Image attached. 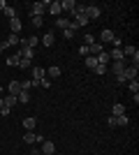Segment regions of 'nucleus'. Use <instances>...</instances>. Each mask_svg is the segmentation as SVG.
I'll return each instance as SVG.
<instances>
[{
	"instance_id": "1",
	"label": "nucleus",
	"mask_w": 139,
	"mask_h": 155,
	"mask_svg": "<svg viewBox=\"0 0 139 155\" xmlns=\"http://www.w3.org/2000/svg\"><path fill=\"white\" fill-rule=\"evenodd\" d=\"M51 5L49 0H42V2H33L30 5V16H44V9Z\"/></svg>"
},
{
	"instance_id": "2",
	"label": "nucleus",
	"mask_w": 139,
	"mask_h": 155,
	"mask_svg": "<svg viewBox=\"0 0 139 155\" xmlns=\"http://www.w3.org/2000/svg\"><path fill=\"white\" fill-rule=\"evenodd\" d=\"M30 70H33V86H40V81L46 77V70H44V67H40V65H33Z\"/></svg>"
},
{
	"instance_id": "3",
	"label": "nucleus",
	"mask_w": 139,
	"mask_h": 155,
	"mask_svg": "<svg viewBox=\"0 0 139 155\" xmlns=\"http://www.w3.org/2000/svg\"><path fill=\"white\" fill-rule=\"evenodd\" d=\"M137 72H139V65H127L125 70H123L125 81H134V79H137Z\"/></svg>"
},
{
	"instance_id": "4",
	"label": "nucleus",
	"mask_w": 139,
	"mask_h": 155,
	"mask_svg": "<svg viewBox=\"0 0 139 155\" xmlns=\"http://www.w3.org/2000/svg\"><path fill=\"white\" fill-rule=\"evenodd\" d=\"M42 155H53L56 153V143L53 141H49V139H44V141H42V150H40Z\"/></svg>"
},
{
	"instance_id": "5",
	"label": "nucleus",
	"mask_w": 139,
	"mask_h": 155,
	"mask_svg": "<svg viewBox=\"0 0 139 155\" xmlns=\"http://www.w3.org/2000/svg\"><path fill=\"white\" fill-rule=\"evenodd\" d=\"M40 44V37H37V35H30V37H21V46H30V49H35V46Z\"/></svg>"
},
{
	"instance_id": "6",
	"label": "nucleus",
	"mask_w": 139,
	"mask_h": 155,
	"mask_svg": "<svg viewBox=\"0 0 139 155\" xmlns=\"http://www.w3.org/2000/svg\"><path fill=\"white\" fill-rule=\"evenodd\" d=\"M19 56L23 60H33L35 58V49H30V46H21V49H19Z\"/></svg>"
},
{
	"instance_id": "7",
	"label": "nucleus",
	"mask_w": 139,
	"mask_h": 155,
	"mask_svg": "<svg viewBox=\"0 0 139 155\" xmlns=\"http://www.w3.org/2000/svg\"><path fill=\"white\" fill-rule=\"evenodd\" d=\"M125 67H127V60H114V63H111V72H114V74H123Z\"/></svg>"
},
{
	"instance_id": "8",
	"label": "nucleus",
	"mask_w": 139,
	"mask_h": 155,
	"mask_svg": "<svg viewBox=\"0 0 139 155\" xmlns=\"http://www.w3.org/2000/svg\"><path fill=\"white\" fill-rule=\"evenodd\" d=\"M16 44H21V37L12 32V35H9V37H7L5 42H2V49H7V46H16Z\"/></svg>"
},
{
	"instance_id": "9",
	"label": "nucleus",
	"mask_w": 139,
	"mask_h": 155,
	"mask_svg": "<svg viewBox=\"0 0 139 155\" xmlns=\"http://www.w3.org/2000/svg\"><path fill=\"white\" fill-rule=\"evenodd\" d=\"M23 141H26V143H37V141H42V137L35 134V130H30V132L23 134Z\"/></svg>"
},
{
	"instance_id": "10",
	"label": "nucleus",
	"mask_w": 139,
	"mask_h": 155,
	"mask_svg": "<svg viewBox=\"0 0 139 155\" xmlns=\"http://www.w3.org/2000/svg\"><path fill=\"white\" fill-rule=\"evenodd\" d=\"M86 16H88V21L98 19V16H100V7L98 5H86Z\"/></svg>"
},
{
	"instance_id": "11",
	"label": "nucleus",
	"mask_w": 139,
	"mask_h": 155,
	"mask_svg": "<svg viewBox=\"0 0 139 155\" xmlns=\"http://www.w3.org/2000/svg\"><path fill=\"white\" fill-rule=\"evenodd\" d=\"M9 28H12V32H14V35H19V32H21L23 23H21V19H19V16H16V19H9Z\"/></svg>"
},
{
	"instance_id": "12",
	"label": "nucleus",
	"mask_w": 139,
	"mask_h": 155,
	"mask_svg": "<svg viewBox=\"0 0 139 155\" xmlns=\"http://www.w3.org/2000/svg\"><path fill=\"white\" fill-rule=\"evenodd\" d=\"M49 12H51L53 16L58 19V16H60V12H63V7H60V0H53L51 5H49Z\"/></svg>"
},
{
	"instance_id": "13",
	"label": "nucleus",
	"mask_w": 139,
	"mask_h": 155,
	"mask_svg": "<svg viewBox=\"0 0 139 155\" xmlns=\"http://www.w3.org/2000/svg\"><path fill=\"white\" fill-rule=\"evenodd\" d=\"M53 42H56V35L53 32H44V37H42V46H53Z\"/></svg>"
},
{
	"instance_id": "14",
	"label": "nucleus",
	"mask_w": 139,
	"mask_h": 155,
	"mask_svg": "<svg viewBox=\"0 0 139 155\" xmlns=\"http://www.w3.org/2000/svg\"><path fill=\"white\" fill-rule=\"evenodd\" d=\"M114 37H116V35H114V32L107 28V30H102V35H100V42H107V44H111Z\"/></svg>"
},
{
	"instance_id": "15",
	"label": "nucleus",
	"mask_w": 139,
	"mask_h": 155,
	"mask_svg": "<svg viewBox=\"0 0 139 155\" xmlns=\"http://www.w3.org/2000/svg\"><path fill=\"white\" fill-rule=\"evenodd\" d=\"M102 51H104V46H102V44H98V42L88 46V56H100Z\"/></svg>"
},
{
	"instance_id": "16",
	"label": "nucleus",
	"mask_w": 139,
	"mask_h": 155,
	"mask_svg": "<svg viewBox=\"0 0 139 155\" xmlns=\"http://www.w3.org/2000/svg\"><path fill=\"white\" fill-rule=\"evenodd\" d=\"M60 77V67L58 65H51L49 70H46V79H58Z\"/></svg>"
},
{
	"instance_id": "17",
	"label": "nucleus",
	"mask_w": 139,
	"mask_h": 155,
	"mask_svg": "<svg viewBox=\"0 0 139 155\" xmlns=\"http://www.w3.org/2000/svg\"><path fill=\"white\" fill-rule=\"evenodd\" d=\"M21 93V81H9V93H7V95H19Z\"/></svg>"
},
{
	"instance_id": "18",
	"label": "nucleus",
	"mask_w": 139,
	"mask_h": 155,
	"mask_svg": "<svg viewBox=\"0 0 139 155\" xmlns=\"http://www.w3.org/2000/svg\"><path fill=\"white\" fill-rule=\"evenodd\" d=\"M95 58H98V65H104V67L111 63V58H109V51H102L100 56H95Z\"/></svg>"
},
{
	"instance_id": "19",
	"label": "nucleus",
	"mask_w": 139,
	"mask_h": 155,
	"mask_svg": "<svg viewBox=\"0 0 139 155\" xmlns=\"http://www.w3.org/2000/svg\"><path fill=\"white\" fill-rule=\"evenodd\" d=\"M35 125H37V120H35L33 116L23 118V127H26V132H30V130H35Z\"/></svg>"
},
{
	"instance_id": "20",
	"label": "nucleus",
	"mask_w": 139,
	"mask_h": 155,
	"mask_svg": "<svg viewBox=\"0 0 139 155\" xmlns=\"http://www.w3.org/2000/svg\"><path fill=\"white\" fill-rule=\"evenodd\" d=\"M53 26H56V28H60V30H65V28H70V21H67L65 16H58V19H56V23H53Z\"/></svg>"
},
{
	"instance_id": "21",
	"label": "nucleus",
	"mask_w": 139,
	"mask_h": 155,
	"mask_svg": "<svg viewBox=\"0 0 139 155\" xmlns=\"http://www.w3.org/2000/svg\"><path fill=\"white\" fill-rule=\"evenodd\" d=\"M5 63L9 65V67H19V63H21V56H19V53H14V56H9V58H7Z\"/></svg>"
},
{
	"instance_id": "22",
	"label": "nucleus",
	"mask_w": 139,
	"mask_h": 155,
	"mask_svg": "<svg viewBox=\"0 0 139 155\" xmlns=\"http://www.w3.org/2000/svg\"><path fill=\"white\" fill-rule=\"evenodd\" d=\"M109 58L111 60H125V56H123L121 49H111V51H109Z\"/></svg>"
},
{
	"instance_id": "23",
	"label": "nucleus",
	"mask_w": 139,
	"mask_h": 155,
	"mask_svg": "<svg viewBox=\"0 0 139 155\" xmlns=\"http://www.w3.org/2000/svg\"><path fill=\"white\" fill-rule=\"evenodd\" d=\"M16 102H21V104H28V102H30V93H28V91H21L19 95H16Z\"/></svg>"
},
{
	"instance_id": "24",
	"label": "nucleus",
	"mask_w": 139,
	"mask_h": 155,
	"mask_svg": "<svg viewBox=\"0 0 139 155\" xmlns=\"http://www.w3.org/2000/svg\"><path fill=\"white\" fill-rule=\"evenodd\" d=\"M123 114H125V107H123L121 102H116L114 109H111V116H123Z\"/></svg>"
},
{
	"instance_id": "25",
	"label": "nucleus",
	"mask_w": 139,
	"mask_h": 155,
	"mask_svg": "<svg viewBox=\"0 0 139 155\" xmlns=\"http://www.w3.org/2000/svg\"><path fill=\"white\" fill-rule=\"evenodd\" d=\"M114 118H116V125H118V127H125V125L130 123V118H127L125 114H123V116H114Z\"/></svg>"
},
{
	"instance_id": "26",
	"label": "nucleus",
	"mask_w": 139,
	"mask_h": 155,
	"mask_svg": "<svg viewBox=\"0 0 139 155\" xmlns=\"http://www.w3.org/2000/svg\"><path fill=\"white\" fill-rule=\"evenodd\" d=\"M60 7H63V9H67V12H72L74 7H77V2H74V0H63V2H60Z\"/></svg>"
},
{
	"instance_id": "27",
	"label": "nucleus",
	"mask_w": 139,
	"mask_h": 155,
	"mask_svg": "<svg viewBox=\"0 0 139 155\" xmlns=\"http://www.w3.org/2000/svg\"><path fill=\"white\" fill-rule=\"evenodd\" d=\"M30 23H33V28H42L44 26V19L42 16H30Z\"/></svg>"
},
{
	"instance_id": "28",
	"label": "nucleus",
	"mask_w": 139,
	"mask_h": 155,
	"mask_svg": "<svg viewBox=\"0 0 139 155\" xmlns=\"http://www.w3.org/2000/svg\"><path fill=\"white\" fill-rule=\"evenodd\" d=\"M95 65H98V58H95V56H86V67L88 70H95Z\"/></svg>"
},
{
	"instance_id": "29",
	"label": "nucleus",
	"mask_w": 139,
	"mask_h": 155,
	"mask_svg": "<svg viewBox=\"0 0 139 155\" xmlns=\"http://www.w3.org/2000/svg\"><path fill=\"white\" fill-rule=\"evenodd\" d=\"M2 12H5V16H7V19H16V9H14V7H9V5H7L5 9H2Z\"/></svg>"
},
{
	"instance_id": "30",
	"label": "nucleus",
	"mask_w": 139,
	"mask_h": 155,
	"mask_svg": "<svg viewBox=\"0 0 139 155\" xmlns=\"http://www.w3.org/2000/svg\"><path fill=\"white\" fill-rule=\"evenodd\" d=\"M74 23H77V26H88V16H86V14H81V16H77V19H74Z\"/></svg>"
},
{
	"instance_id": "31",
	"label": "nucleus",
	"mask_w": 139,
	"mask_h": 155,
	"mask_svg": "<svg viewBox=\"0 0 139 155\" xmlns=\"http://www.w3.org/2000/svg\"><path fill=\"white\" fill-rule=\"evenodd\" d=\"M72 14H74V19H77V16H81V14H86V5H77L72 9Z\"/></svg>"
},
{
	"instance_id": "32",
	"label": "nucleus",
	"mask_w": 139,
	"mask_h": 155,
	"mask_svg": "<svg viewBox=\"0 0 139 155\" xmlns=\"http://www.w3.org/2000/svg\"><path fill=\"white\" fill-rule=\"evenodd\" d=\"M91 44H95V37L91 32H84V46H91Z\"/></svg>"
},
{
	"instance_id": "33",
	"label": "nucleus",
	"mask_w": 139,
	"mask_h": 155,
	"mask_svg": "<svg viewBox=\"0 0 139 155\" xmlns=\"http://www.w3.org/2000/svg\"><path fill=\"white\" fill-rule=\"evenodd\" d=\"M2 100H5V107H9V109H12L14 104H16V97H14V95H5Z\"/></svg>"
},
{
	"instance_id": "34",
	"label": "nucleus",
	"mask_w": 139,
	"mask_h": 155,
	"mask_svg": "<svg viewBox=\"0 0 139 155\" xmlns=\"http://www.w3.org/2000/svg\"><path fill=\"white\" fill-rule=\"evenodd\" d=\"M30 88H35V86H33V79H26V81H21V91H28V93H30Z\"/></svg>"
},
{
	"instance_id": "35",
	"label": "nucleus",
	"mask_w": 139,
	"mask_h": 155,
	"mask_svg": "<svg viewBox=\"0 0 139 155\" xmlns=\"http://www.w3.org/2000/svg\"><path fill=\"white\" fill-rule=\"evenodd\" d=\"M127 88H130V93H139V81L134 79V81H127Z\"/></svg>"
},
{
	"instance_id": "36",
	"label": "nucleus",
	"mask_w": 139,
	"mask_h": 155,
	"mask_svg": "<svg viewBox=\"0 0 139 155\" xmlns=\"http://www.w3.org/2000/svg\"><path fill=\"white\" fill-rule=\"evenodd\" d=\"M93 72H95L98 77H102V74H107V67H104V65H95V70H93Z\"/></svg>"
},
{
	"instance_id": "37",
	"label": "nucleus",
	"mask_w": 139,
	"mask_h": 155,
	"mask_svg": "<svg viewBox=\"0 0 139 155\" xmlns=\"http://www.w3.org/2000/svg\"><path fill=\"white\" fill-rule=\"evenodd\" d=\"M19 67H21V70H30V67H33V63H30V60H23V58H21Z\"/></svg>"
},
{
	"instance_id": "38",
	"label": "nucleus",
	"mask_w": 139,
	"mask_h": 155,
	"mask_svg": "<svg viewBox=\"0 0 139 155\" xmlns=\"http://www.w3.org/2000/svg\"><path fill=\"white\" fill-rule=\"evenodd\" d=\"M63 37H65V39H74V30L65 28V30H63Z\"/></svg>"
},
{
	"instance_id": "39",
	"label": "nucleus",
	"mask_w": 139,
	"mask_h": 155,
	"mask_svg": "<svg viewBox=\"0 0 139 155\" xmlns=\"http://www.w3.org/2000/svg\"><path fill=\"white\" fill-rule=\"evenodd\" d=\"M40 86H42V88H51V79H42V81H40Z\"/></svg>"
},
{
	"instance_id": "40",
	"label": "nucleus",
	"mask_w": 139,
	"mask_h": 155,
	"mask_svg": "<svg viewBox=\"0 0 139 155\" xmlns=\"http://www.w3.org/2000/svg\"><path fill=\"white\" fill-rule=\"evenodd\" d=\"M79 56H81V58H86V56H88V46H84V44L79 46Z\"/></svg>"
},
{
	"instance_id": "41",
	"label": "nucleus",
	"mask_w": 139,
	"mask_h": 155,
	"mask_svg": "<svg viewBox=\"0 0 139 155\" xmlns=\"http://www.w3.org/2000/svg\"><path fill=\"white\" fill-rule=\"evenodd\" d=\"M9 111H12L9 107H2V109H0V118H2V116H9Z\"/></svg>"
},
{
	"instance_id": "42",
	"label": "nucleus",
	"mask_w": 139,
	"mask_h": 155,
	"mask_svg": "<svg viewBox=\"0 0 139 155\" xmlns=\"http://www.w3.org/2000/svg\"><path fill=\"white\" fill-rule=\"evenodd\" d=\"M116 84H127V81H125V77H123V74H116Z\"/></svg>"
},
{
	"instance_id": "43",
	"label": "nucleus",
	"mask_w": 139,
	"mask_h": 155,
	"mask_svg": "<svg viewBox=\"0 0 139 155\" xmlns=\"http://www.w3.org/2000/svg\"><path fill=\"white\" fill-rule=\"evenodd\" d=\"M107 125H109V127H116V118H114V116L107 118Z\"/></svg>"
},
{
	"instance_id": "44",
	"label": "nucleus",
	"mask_w": 139,
	"mask_h": 155,
	"mask_svg": "<svg viewBox=\"0 0 139 155\" xmlns=\"http://www.w3.org/2000/svg\"><path fill=\"white\" fill-rule=\"evenodd\" d=\"M5 7H7V2H5V0H0V14H2V9H5Z\"/></svg>"
},
{
	"instance_id": "45",
	"label": "nucleus",
	"mask_w": 139,
	"mask_h": 155,
	"mask_svg": "<svg viewBox=\"0 0 139 155\" xmlns=\"http://www.w3.org/2000/svg\"><path fill=\"white\" fill-rule=\"evenodd\" d=\"M2 107H5V100H2V97H0V109H2Z\"/></svg>"
},
{
	"instance_id": "46",
	"label": "nucleus",
	"mask_w": 139,
	"mask_h": 155,
	"mask_svg": "<svg viewBox=\"0 0 139 155\" xmlns=\"http://www.w3.org/2000/svg\"><path fill=\"white\" fill-rule=\"evenodd\" d=\"M30 155H42V153H40V150H33V153H30Z\"/></svg>"
},
{
	"instance_id": "47",
	"label": "nucleus",
	"mask_w": 139,
	"mask_h": 155,
	"mask_svg": "<svg viewBox=\"0 0 139 155\" xmlns=\"http://www.w3.org/2000/svg\"><path fill=\"white\" fill-rule=\"evenodd\" d=\"M0 53H2V42H0Z\"/></svg>"
},
{
	"instance_id": "48",
	"label": "nucleus",
	"mask_w": 139,
	"mask_h": 155,
	"mask_svg": "<svg viewBox=\"0 0 139 155\" xmlns=\"http://www.w3.org/2000/svg\"><path fill=\"white\" fill-rule=\"evenodd\" d=\"M0 97H2V86H0Z\"/></svg>"
},
{
	"instance_id": "49",
	"label": "nucleus",
	"mask_w": 139,
	"mask_h": 155,
	"mask_svg": "<svg viewBox=\"0 0 139 155\" xmlns=\"http://www.w3.org/2000/svg\"><path fill=\"white\" fill-rule=\"evenodd\" d=\"M0 42H2V37H0Z\"/></svg>"
}]
</instances>
